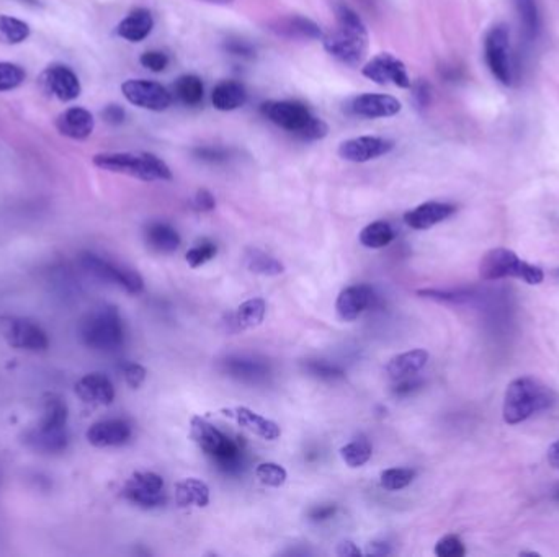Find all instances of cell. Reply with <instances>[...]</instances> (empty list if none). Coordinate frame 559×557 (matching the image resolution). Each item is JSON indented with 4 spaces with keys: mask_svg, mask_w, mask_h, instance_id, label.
I'll list each match as a JSON object with an SVG mask.
<instances>
[{
    "mask_svg": "<svg viewBox=\"0 0 559 557\" xmlns=\"http://www.w3.org/2000/svg\"><path fill=\"white\" fill-rule=\"evenodd\" d=\"M75 394L92 406H110L115 399L113 383L102 373H89L77 381Z\"/></svg>",
    "mask_w": 559,
    "mask_h": 557,
    "instance_id": "44dd1931",
    "label": "cell"
},
{
    "mask_svg": "<svg viewBox=\"0 0 559 557\" xmlns=\"http://www.w3.org/2000/svg\"><path fill=\"white\" fill-rule=\"evenodd\" d=\"M390 547L386 543H373L371 547H369V554H378V556H383V554H390Z\"/></svg>",
    "mask_w": 559,
    "mask_h": 557,
    "instance_id": "9f6ffc18",
    "label": "cell"
},
{
    "mask_svg": "<svg viewBox=\"0 0 559 557\" xmlns=\"http://www.w3.org/2000/svg\"><path fill=\"white\" fill-rule=\"evenodd\" d=\"M517 11L520 30L524 33L527 42L539 40L541 33V13H540L539 0H514Z\"/></svg>",
    "mask_w": 559,
    "mask_h": 557,
    "instance_id": "83f0119b",
    "label": "cell"
},
{
    "mask_svg": "<svg viewBox=\"0 0 559 557\" xmlns=\"http://www.w3.org/2000/svg\"><path fill=\"white\" fill-rule=\"evenodd\" d=\"M394 148L390 139L378 136H360L347 139L338 146V156L355 164L369 162L373 159L386 156Z\"/></svg>",
    "mask_w": 559,
    "mask_h": 557,
    "instance_id": "2e32d148",
    "label": "cell"
},
{
    "mask_svg": "<svg viewBox=\"0 0 559 557\" xmlns=\"http://www.w3.org/2000/svg\"><path fill=\"white\" fill-rule=\"evenodd\" d=\"M4 337L12 348L23 352L40 353L50 347V338L43 327L23 317H11L4 324Z\"/></svg>",
    "mask_w": 559,
    "mask_h": 557,
    "instance_id": "8fae6325",
    "label": "cell"
},
{
    "mask_svg": "<svg viewBox=\"0 0 559 557\" xmlns=\"http://www.w3.org/2000/svg\"><path fill=\"white\" fill-rule=\"evenodd\" d=\"M154 28V19L148 9H135L129 12L116 27V35L129 43L146 40Z\"/></svg>",
    "mask_w": 559,
    "mask_h": 557,
    "instance_id": "603a6c76",
    "label": "cell"
},
{
    "mask_svg": "<svg viewBox=\"0 0 559 557\" xmlns=\"http://www.w3.org/2000/svg\"><path fill=\"white\" fill-rule=\"evenodd\" d=\"M32 35V28L27 21L11 15H0V43L17 46L27 42Z\"/></svg>",
    "mask_w": 559,
    "mask_h": 557,
    "instance_id": "d6a6232c",
    "label": "cell"
},
{
    "mask_svg": "<svg viewBox=\"0 0 559 557\" xmlns=\"http://www.w3.org/2000/svg\"><path fill=\"white\" fill-rule=\"evenodd\" d=\"M67 406L59 396L48 394L38 425L27 433L25 442L42 453H61L67 446Z\"/></svg>",
    "mask_w": 559,
    "mask_h": 557,
    "instance_id": "5b68a950",
    "label": "cell"
},
{
    "mask_svg": "<svg viewBox=\"0 0 559 557\" xmlns=\"http://www.w3.org/2000/svg\"><path fill=\"white\" fill-rule=\"evenodd\" d=\"M144 237L154 252L172 253L180 247L179 232L164 222H152L144 232Z\"/></svg>",
    "mask_w": 559,
    "mask_h": 557,
    "instance_id": "4316f807",
    "label": "cell"
},
{
    "mask_svg": "<svg viewBox=\"0 0 559 557\" xmlns=\"http://www.w3.org/2000/svg\"><path fill=\"white\" fill-rule=\"evenodd\" d=\"M394 239V231L388 222L375 221L360 232V244L367 249H381L390 245Z\"/></svg>",
    "mask_w": 559,
    "mask_h": 557,
    "instance_id": "e575fe53",
    "label": "cell"
},
{
    "mask_svg": "<svg viewBox=\"0 0 559 557\" xmlns=\"http://www.w3.org/2000/svg\"><path fill=\"white\" fill-rule=\"evenodd\" d=\"M206 2H210V4H231L234 0H206Z\"/></svg>",
    "mask_w": 559,
    "mask_h": 557,
    "instance_id": "6f0895ef",
    "label": "cell"
},
{
    "mask_svg": "<svg viewBox=\"0 0 559 557\" xmlns=\"http://www.w3.org/2000/svg\"><path fill=\"white\" fill-rule=\"evenodd\" d=\"M429 94H431L429 85L425 84V82H421V84L417 85V89H415V98L419 100V105H427L429 97H431Z\"/></svg>",
    "mask_w": 559,
    "mask_h": 557,
    "instance_id": "db71d44e",
    "label": "cell"
},
{
    "mask_svg": "<svg viewBox=\"0 0 559 557\" xmlns=\"http://www.w3.org/2000/svg\"><path fill=\"white\" fill-rule=\"evenodd\" d=\"M255 476L260 483L268 487H282L286 483V469L276 463H262L257 466Z\"/></svg>",
    "mask_w": 559,
    "mask_h": 557,
    "instance_id": "ab89813d",
    "label": "cell"
},
{
    "mask_svg": "<svg viewBox=\"0 0 559 557\" xmlns=\"http://www.w3.org/2000/svg\"><path fill=\"white\" fill-rule=\"evenodd\" d=\"M40 85L44 94L51 95L61 102H73L82 92L79 77L71 67L63 64L46 67L40 75Z\"/></svg>",
    "mask_w": 559,
    "mask_h": 557,
    "instance_id": "5bb4252c",
    "label": "cell"
},
{
    "mask_svg": "<svg viewBox=\"0 0 559 557\" xmlns=\"http://www.w3.org/2000/svg\"><path fill=\"white\" fill-rule=\"evenodd\" d=\"M479 276L485 282L518 278L528 284H540L545 280V274L540 267L524 262L517 253L504 247L491 249L485 253L479 262Z\"/></svg>",
    "mask_w": 559,
    "mask_h": 557,
    "instance_id": "52a82bcc",
    "label": "cell"
},
{
    "mask_svg": "<svg viewBox=\"0 0 559 557\" xmlns=\"http://www.w3.org/2000/svg\"><path fill=\"white\" fill-rule=\"evenodd\" d=\"M371 303H373L371 288H369L367 284H355V286H348L338 295L336 311L342 321L352 322V321H357Z\"/></svg>",
    "mask_w": 559,
    "mask_h": 557,
    "instance_id": "7402d4cb",
    "label": "cell"
},
{
    "mask_svg": "<svg viewBox=\"0 0 559 557\" xmlns=\"http://www.w3.org/2000/svg\"><path fill=\"white\" fill-rule=\"evenodd\" d=\"M485 63L489 71L502 85L514 82V61L510 53V33L506 25H496L485 35Z\"/></svg>",
    "mask_w": 559,
    "mask_h": 557,
    "instance_id": "9c48e42d",
    "label": "cell"
},
{
    "mask_svg": "<svg viewBox=\"0 0 559 557\" xmlns=\"http://www.w3.org/2000/svg\"><path fill=\"white\" fill-rule=\"evenodd\" d=\"M125 116L127 113H125L123 106L120 105L105 106V110L102 112V118L110 125H121L125 121Z\"/></svg>",
    "mask_w": 559,
    "mask_h": 557,
    "instance_id": "7dc6e473",
    "label": "cell"
},
{
    "mask_svg": "<svg viewBox=\"0 0 559 557\" xmlns=\"http://www.w3.org/2000/svg\"><path fill=\"white\" fill-rule=\"evenodd\" d=\"M267 303L262 298H253L237 307L234 314V322L237 329H253L264 322Z\"/></svg>",
    "mask_w": 559,
    "mask_h": 557,
    "instance_id": "1f68e13d",
    "label": "cell"
},
{
    "mask_svg": "<svg viewBox=\"0 0 559 557\" xmlns=\"http://www.w3.org/2000/svg\"><path fill=\"white\" fill-rule=\"evenodd\" d=\"M556 499H558V500H559V491H558V492H556Z\"/></svg>",
    "mask_w": 559,
    "mask_h": 557,
    "instance_id": "680465c9",
    "label": "cell"
},
{
    "mask_svg": "<svg viewBox=\"0 0 559 557\" xmlns=\"http://www.w3.org/2000/svg\"><path fill=\"white\" fill-rule=\"evenodd\" d=\"M175 95L179 97L180 102L189 106L200 105L205 95V87L200 77L197 75H182L174 85Z\"/></svg>",
    "mask_w": 559,
    "mask_h": 557,
    "instance_id": "d590c367",
    "label": "cell"
},
{
    "mask_svg": "<svg viewBox=\"0 0 559 557\" xmlns=\"http://www.w3.org/2000/svg\"><path fill=\"white\" fill-rule=\"evenodd\" d=\"M82 342L97 352H115L125 342V326L116 307H98L81 326Z\"/></svg>",
    "mask_w": 559,
    "mask_h": 557,
    "instance_id": "8992f818",
    "label": "cell"
},
{
    "mask_svg": "<svg viewBox=\"0 0 559 557\" xmlns=\"http://www.w3.org/2000/svg\"><path fill=\"white\" fill-rule=\"evenodd\" d=\"M146 375H148L146 368L141 367V365H137V363H128V365H125V368H123L125 381H127L128 384H129L133 390H137V388L144 383Z\"/></svg>",
    "mask_w": 559,
    "mask_h": 557,
    "instance_id": "f6af8a7d",
    "label": "cell"
},
{
    "mask_svg": "<svg viewBox=\"0 0 559 557\" xmlns=\"http://www.w3.org/2000/svg\"><path fill=\"white\" fill-rule=\"evenodd\" d=\"M245 267L252 274L264 275V276H276L285 272L283 263L278 262L272 255L257 251V249H251L245 253Z\"/></svg>",
    "mask_w": 559,
    "mask_h": 557,
    "instance_id": "836d02e7",
    "label": "cell"
},
{
    "mask_svg": "<svg viewBox=\"0 0 559 557\" xmlns=\"http://www.w3.org/2000/svg\"><path fill=\"white\" fill-rule=\"evenodd\" d=\"M175 499L180 507H206L210 504V487L200 479H185L175 485Z\"/></svg>",
    "mask_w": 559,
    "mask_h": 557,
    "instance_id": "f1b7e54d",
    "label": "cell"
},
{
    "mask_svg": "<svg viewBox=\"0 0 559 557\" xmlns=\"http://www.w3.org/2000/svg\"><path fill=\"white\" fill-rule=\"evenodd\" d=\"M226 50L229 53L234 54V56H243V58H247V56H252L253 54L252 46L249 43L239 42V40L228 43Z\"/></svg>",
    "mask_w": 559,
    "mask_h": 557,
    "instance_id": "681fc988",
    "label": "cell"
},
{
    "mask_svg": "<svg viewBox=\"0 0 559 557\" xmlns=\"http://www.w3.org/2000/svg\"><path fill=\"white\" fill-rule=\"evenodd\" d=\"M54 127L61 136L69 137L74 141H85L94 133L96 120L87 108L71 106L58 115Z\"/></svg>",
    "mask_w": 559,
    "mask_h": 557,
    "instance_id": "e0dca14e",
    "label": "cell"
},
{
    "mask_svg": "<svg viewBox=\"0 0 559 557\" xmlns=\"http://www.w3.org/2000/svg\"><path fill=\"white\" fill-rule=\"evenodd\" d=\"M435 554L439 557H463L466 554V547L460 537L446 535L437 543Z\"/></svg>",
    "mask_w": 559,
    "mask_h": 557,
    "instance_id": "b9f144b4",
    "label": "cell"
},
{
    "mask_svg": "<svg viewBox=\"0 0 559 557\" xmlns=\"http://www.w3.org/2000/svg\"><path fill=\"white\" fill-rule=\"evenodd\" d=\"M212 102L220 112L237 110L247 102L245 87L237 81H222L213 89Z\"/></svg>",
    "mask_w": 559,
    "mask_h": 557,
    "instance_id": "484cf974",
    "label": "cell"
},
{
    "mask_svg": "<svg viewBox=\"0 0 559 557\" xmlns=\"http://www.w3.org/2000/svg\"><path fill=\"white\" fill-rule=\"evenodd\" d=\"M415 473L408 468H392L380 474V485L384 491H401L414 481Z\"/></svg>",
    "mask_w": 559,
    "mask_h": 557,
    "instance_id": "74e56055",
    "label": "cell"
},
{
    "mask_svg": "<svg viewBox=\"0 0 559 557\" xmlns=\"http://www.w3.org/2000/svg\"><path fill=\"white\" fill-rule=\"evenodd\" d=\"M401 384H398L394 390V394H398V396H408L415 388H419V383H415V381H409L408 378L401 379Z\"/></svg>",
    "mask_w": 559,
    "mask_h": 557,
    "instance_id": "f5cc1de1",
    "label": "cell"
},
{
    "mask_svg": "<svg viewBox=\"0 0 559 557\" xmlns=\"http://www.w3.org/2000/svg\"><path fill=\"white\" fill-rule=\"evenodd\" d=\"M139 63L152 73H162L169 66V56L162 51H146L139 58Z\"/></svg>",
    "mask_w": 559,
    "mask_h": 557,
    "instance_id": "ee69618b",
    "label": "cell"
},
{
    "mask_svg": "<svg viewBox=\"0 0 559 557\" xmlns=\"http://www.w3.org/2000/svg\"><path fill=\"white\" fill-rule=\"evenodd\" d=\"M548 463L559 471V440L548 448Z\"/></svg>",
    "mask_w": 559,
    "mask_h": 557,
    "instance_id": "11a10c76",
    "label": "cell"
},
{
    "mask_svg": "<svg viewBox=\"0 0 559 557\" xmlns=\"http://www.w3.org/2000/svg\"><path fill=\"white\" fill-rule=\"evenodd\" d=\"M340 456L344 463L350 468H360L369 463L371 458V445L367 440H355L340 448Z\"/></svg>",
    "mask_w": 559,
    "mask_h": 557,
    "instance_id": "8d00e7d4",
    "label": "cell"
},
{
    "mask_svg": "<svg viewBox=\"0 0 559 557\" xmlns=\"http://www.w3.org/2000/svg\"><path fill=\"white\" fill-rule=\"evenodd\" d=\"M275 32L283 35L286 38H307V40H319L324 38L321 28L316 23L305 17H288L275 25Z\"/></svg>",
    "mask_w": 559,
    "mask_h": 557,
    "instance_id": "f546056e",
    "label": "cell"
},
{
    "mask_svg": "<svg viewBox=\"0 0 559 557\" xmlns=\"http://www.w3.org/2000/svg\"><path fill=\"white\" fill-rule=\"evenodd\" d=\"M456 211V206L452 203H444V201H427L419 205L417 208L408 211L404 214V222L417 231H425L431 229L435 224L448 220Z\"/></svg>",
    "mask_w": 559,
    "mask_h": 557,
    "instance_id": "ffe728a7",
    "label": "cell"
},
{
    "mask_svg": "<svg viewBox=\"0 0 559 557\" xmlns=\"http://www.w3.org/2000/svg\"><path fill=\"white\" fill-rule=\"evenodd\" d=\"M336 510H338L336 505H321V507H316V508L309 514V518H311L313 522H324V520L332 518L334 514H336Z\"/></svg>",
    "mask_w": 559,
    "mask_h": 557,
    "instance_id": "c3c4849f",
    "label": "cell"
},
{
    "mask_svg": "<svg viewBox=\"0 0 559 557\" xmlns=\"http://www.w3.org/2000/svg\"><path fill=\"white\" fill-rule=\"evenodd\" d=\"M193 206H195L197 211L206 213V211L214 210L216 201H214V197L208 190H198V193L193 198Z\"/></svg>",
    "mask_w": 559,
    "mask_h": 557,
    "instance_id": "bcb514c9",
    "label": "cell"
},
{
    "mask_svg": "<svg viewBox=\"0 0 559 557\" xmlns=\"http://www.w3.org/2000/svg\"><path fill=\"white\" fill-rule=\"evenodd\" d=\"M305 369L311 376L324 379V381H338L345 376L344 369L338 368L336 365H330L328 361H307Z\"/></svg>",
    "mask_w": 559,
    "mask_h": 557,
    "instance_id": "60d3db41",
    "label": "cell"
},
{
    "mask_svg": "<svg viewBox=\"0 0 559 557\" xmlns=\"http://www.w3.org/2000/svg\"><path fill=\"white\" fill-rule=\"evenodd\" d=\"M267 120L305 141H317L328 136L329 128L321 118L313 115L305 104L295 100H275L260 106Z\"/></svg>",
    "mask_w": 559,
    "mask_h": 557,
    "instance_id": "3957f363",
    "label": "cell"
},
{
    "mask_svg": "<svg viewBox=\"0 0 559 557\" xmlns=\"http://www.w3.org/2000/svg\"><path fill=\"white\" fill-rule=\"evenodd\" d=\"M553 402L555 394L547 384L532 376H522L507 386L502 415L509 425H517L533 414L548 409Z\"/></svg>",
    "mask_w": 559,
    "mask_h": 557,
    "instance_id": "7a4b0ae2",
    "label": "cell"
},
{
    "mask_svg": "<svg viewBox=\"0 0 559 557\" xmlns=\"http://www.w3.org/2000/svg\"><path fill=\"white\" fill-rule=\"evenodd\" d=\"M427 361H429V353L423 348H415L411 352L391 358L390 363L386 365V373L391 379H396V381L411 378L427 365Z\"/></svg>",
    "mask_w": 559,
    "mask_h": 557,
    "instance_id": "d4e9b609",
    "label": "cell"
},
{
    "mask_svg": "<svg viewBox=\"0 0 559 557\" xmlns=\"http://www.w3.org/2000/svg\"><path fill=\"white\" fill-rule=\"evenodd\" d=\"M224 369L232 378L241 381H259L264 379L268 368L260 361L245 360V358H229L224 361Z\"/></svg>",
    "mask_w": 559,
    "mask_h": 557,
    "instance_id": "4dcf8cb0",
    "label": "cell"
},
{
    "mask_svg": "<svg viewBox=\"0 0 559 557\" xmlns=\"http://www.w3.org/2000/svg\"><path fill=\"white\" fill-rule=\"evenodd\" d=\"M27 79L25 69L15 63L0 61V94L19 89Z\"/></svg>",
    "mask_w": 559,
    "mask_h": 557,
    "instance_id": "f35d334b",
    "label": "cell"
},
{
    "mask_svg": "<svg viewBox=\"0 0 559 557\" xmlns=\"http://www.w3.org/2000/svg\"><path fill=\"white\" fill-rule=\"evenodd\" d=\"M195 154H197L198 158L203 159V160H210V162L221 160V159L226 158V152H224L222 149H198V151H195Z\"/></svg>",
    "mask_w": 559,
    "mask_h": 557,
    "instance_id": "f907efd6",
    "label": "cell"
},
{
    "mask_svg": "<svg viewBox=\"0 0 559 557\" xmlns=\"http://www.w3.org/2000/svg\"><path fill=\"white\" fill-rule=\"evenodd\" d=\"M123 495L141 508H158L166 504L164 479L156 473H135L125 484Z\"/></svg>",
    "mask_w": 559,
    "mask_h": 557,
    "instance_id": "4fadbf2b",
    "label": "cell"
},
{
    "mask_svg": "<svg viewBox=\"0 0 559 557\" xmlns=\"http://www.w3.org/2000/svg\"><path fill=\"white\" fill-rule=\"evenodd\" d=\"M81 263L89 274L94 275L98 280L116 284L131 295H137L144 290V282L137 272L125 267H118L115 263L108 262L96 253H84Z\"/></svg>",
    "mask_w": 559,
    "mask_h": 557,
    "instance_id": "30bf717a",
    "label": "cell"
},
{
    "mask_svg": "<svg viewBox=\"0 0 559 557\" xmlns=\"http://www.w3.org/2000/svg\"><path fill=\"white\" fill-rule=\"evenodd\" d=\"M218 253L216 245L212 242H203L200 245L193 247L189 252H187V263L190 265L191 268H198L201 265H205L206 262H210L213 257Z\"/></svg>",
    "mask_w": 559,
    "mask_h": 557,
    "instance_id": "7bdbcfd3",
    "label": "cell"
},
{
    "mask_svg": "<svg viewBox=\"0 0 559 557\" xmlns=\"http://www.w3.org/2000/svg\"><path fill=\"white\" fill-rule=\"evenodd\" d=\"M401 108V102L398 98L384 94L359 95L348 105V110L353 115L369 118V120L398 115Z\"/></svg>",
    "mask_w": 559,
    "mask_h": 557,
    "instance_id": "ac0fdd59",
    "label": "cell"
},
{
    "mask_svg": "<svg viewBox=\"0 0 559 557\" xmlns=\"http://www.w3.org/2000/svg\"><path fill=\"white\" fill-rule=\"evenodd\" d=\"M121 92L131 105L149 112H164L172 104L169 90L159 82L146 79H129L121 85Z\"/></svg>",
    "mask_w": 559,
    "mask_h": 557,
    "instance_id": "7c38bea8",
    "label": "cell"
},
{
    "mask_svg": "<svg viewBox=\"0 0 559 557\" xmlns=\"http://www.w3.org/2000/svg\"><path fill=\"white\" fill-rule=\"evenodd\" d=\"M131 438L129 423L121 419H108L94 423L87 430V440L97 448L121 446Z\"/></svg>",
    "mask_w": 559,
    "mask_h": 557,
    "instance_id": "d6986e66",
    "label": "cell"
},
{
    "mask_svg": "<svg viewBox=\"0 0 559 557\" xmlns=\"http://www.w3.org/2000/svg\"><path fill=\"white\" fill-rule=\"evenodd\" d=\"M338 554L342 557L360 556L361 551L353 541H342L338 546Z\"/></svg>",
    "mask_w": 559,
    "mask_h": 557,
    "instance_id": "816d5d0a",
    "label": "cell"
},
{
    "mask_svg": "<svg viewBox=\"0 0 559 557\" xmlns=\"http://www.w3.org/2000/svg\"><path fill=\"white\" fill-rule=\"evenodd\" d=\"M338 27L334 32L326 35L324 50L332 58L347 66H359L363 63L369 51V32L359 15L347 5L338 7Z\"/></svg>",
    "mask_w": 559,
    "mask_h": 557,
    "instance_id": "6da1fadb",
    "label": "cell"
},
{
    "mask_svg": "<svg viewBox=\"0 0 559 557\" xmlns=\"http://www.w3.org/2000/svg\"><path fill=\"white\" fill-rule=\"evenodd\" d=\"M361 73L375 84H392L401 89L411 87V77L408 74L406 66L401 59L390 53L377 54L375 58H371V61L365 64Z\"/></svg>",
    "mask_w": 559,
    "mask_h": 557,
    "instance_id": "9a60e30c",
    "label": "cell"
},
{
    "mask_svg": "<svg viewBox=\"0 0 559 557\" xmlns=\"http://www.w3.org/2000/svg\"><path fill=\"white\" fill-rule=\"evenodd\" d=\"M224 412H226V415L234 417L241 427L252 431V433L259 435V437H262L264 440L274 442V440H276V438L282 435L280 427H278L274 421L265 419L262 415L255 414L253 410L247 409V407H237V409L224 410Z\"/></svg>",
    "mask_w": 559,
    "mask_h": 557,
    "instance_id": "cb8c5ba5",
    "label": "cell"
},
{
    "mask_svg": "<svg viewBox=\"0 0 559 557\" xmlns=\"http://www.w3.org/2000/svg\"><path fill=\"white\" fill-rule=\"evenodd\" d=\"M190 437L201 448V452L212 456L224 469L237 468L241 461V450L237 443L232 442L214 425L201 417H193L190 423Z\"/></svg>",
    "mask_w": 559,
    "mask_h": 557,
    "instance_id": "ba28073f",
    "label": "cell"
},
{
    "mask_svg": "<svg viewBox=\"0 0 559 557\" xmlns=\"http://www.w3.org/2000/svg\"><path fill=\"white\" fill-rule=\"evenodd\" d=\"M92 164L100 170L143 182L172 180L169 166L151 152H100L92 158Z\"/></svg>",
    "mask_w": 559,
    "mask_h": 557,
    "instance_id": "277c9868",
    "label": "cell"
}]
</instances>
